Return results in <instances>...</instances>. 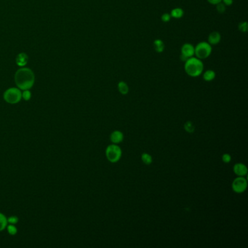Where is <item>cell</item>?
I'll list each match as a JSON object with an SVG mask.
<instances>
[{"label":"cell","mask_w":248,"mask_h":248,"mask_svg":"<svg viewBox=\"0 0 248 248\" xmlns=\"http://www.w3.org/2000/svg\"><path fill=\"white\" fill-rule=\"evenodd\" d=\"M106 156L107 159L111 163L117 162L122 157V150L119 146L111 144L106 148Z\"/></svg>","instance_id":"4"},{"label":"cell","mask_w":248,"mask_h":248,"mask_svg":"<svg viewBox=\"0 0 248 248\" xmlns=\"http://www.w3.org/2000/svg\"><path fill=\"white\" fill-rule=\"evenodd\" d=\"M7 231L11 235H14L17 233V228H15V226H13V224H12V225L7 226Z\"/></svg>","instance_id":"22"},{"label":"cell","mask_w":248,"mask_h":248,"mask_svg":"<svg viewBox=\"0 0 248 248\" xmlns=\"http://www.w3.org/2000/svg\"><path fill=\"white\" fill-rule=\"evenodd\" d=\"M234 172L239 176H245L247 173V168L242 163H237L234 166Z\"/></svg>","instance_id":"8"},{"label":"cell","mask_w":248,"mask_h":248,"mask_svg":"<svg viewBox=\"0 0 248 248\" xmlns=\"http://www.w3.org/2000/svg\"><path fill=\"white\" fill-rule=\"evenodd\" d=\"M212 52L211 44L206 42H201L194 47V55L199 59H206Z\"/></svg>","instance_id":"3"},{"label":"cell","mask_w":248,"mask_h":248,"mask_svg":"<svg viewBox=\"0 0 248 248\" xmlns=\"http://www.w3.org/2000/svg\"><path fill=\"white\" fill-rule=\"evenodd\" d=\"M247 22H246V21H244V22H241L239 23V26H238V29H239V30L240 32H247Z\"/></svg>","instance_id":"20"},{"label":"cell","mask_w":248,"mask_h":248,"mask_svg":"<svg viewBox=\"0 0 248 248\" xmlns=\"http://www.w3.org/2000/svg\"><path fill=\"white\" fill-rule=\"evenodd\" d=\"M216 72L213 70H208L203 74V79L206 82H211L216 78Z\"/></svg>","instance_id":"13"},{"label":"cell","mask_w":248,"mask_h":248,"mask_svg":"<svg viewBox=\"0 0 248 248\" xmlns=\"http://www.w3.org/2000/svg\"><path fill=\"white\" fill-rule=\"evenodd\" d=\"M22 97V93L17 88H10L5 91L4 98L5 101L11 104L18 103Z\"/></svg>","instance_id":"5"},{"label":"cell","mask_w":248,"mask_h":248,"mask_svg":"<svg viewBox=\"0 0 248 248\" xmlns=\"http://www.w3.org/2000/svg\"><path fill=\"white\" fill-rule=\"evenodd\" d=\"M207 1H208L209 3H210V4H211V5H216L217 4H218V3L221 2H222V0H207Z\"/></svg>","instance_id":"27"},{"label":"cell","mask_w":248,"mask_h":248,"mask_svg":"<svg viewBox=\"0 0 248 248\" xmlns=\"http://www.w3.org/2000/svg\"><path fill=\"white\" fill-rule=\"evenodd\" d=\"M222 2L226 6H230L233 4V0H222Z\"/></svg>","instance_id":"26"},{"label":"cell","mask_w":248,"mask_h":248,"mask_svg":"<svg viewBox=\"0 0 248 248\" xmlns=\"http://www.w3.org/2000/svg\"><path fill=\"white\" fill-rule=\"evenodd\" d=\"M7 220L3 214L0 213V231H2L7 227Z\"/></svg>","instance_id":"18"},{"label":"cell","mask_w":248,"mask_h":248,"mask_svg":"<svg viewBox=\"0 0 248 248\" xmlns=\"http://www.w3.org/2000/svg\"><path fill=\"white\" fill-rule=\"evenodd\" d=\"M118 90L120 91V93L122 95H127L129 92V87L125 82L124 81H120V82L118 83Z\"/></svg>","instance_id":"14"},{"label":"cell","mask_w":248,"mask_h":248,"mask_svg":"<svg viewBox=\"0 0 248 248\" xmlns=\"http://www.w3.org/2000/svg\"><path fill=\"white\" fill-rule=\"evenodd\" d=\"M161 19H162V21H163V22L167 23V22H169L170 21L171 15H170V14H169V13H164V14L162 15Z\"/></svg>","instance_id":"23"},{"label":"cell","mask_w":248,"mask_h":248,"mask_svg":"<svg viewBox=\"0 0 248 248\" xmlns=\"http://www.w3.org/2000/svg\"><path fill=\"white\" fill-rule=\"evenodd\" d=\"M154 48L156 52H159V53H161L164 50H165V44H164L163 41L161 40H155L154 41Z\"/></svg>","instance_id":"12"},{"label":"cell","mask_w":248,"mask_h":248,"mask_svg":"<svg viewBox=\"0 0 248 248\" xmlns=\"http://www.w3.org/2000/svg\"><path fill=\"white\" fill-rule=\"evenodd\" d=\"M247 187V181L246 178H245L243 176H239L234 179V181L232 183V189L234 192L238 193H242L246 190Z\"/></svg>","instance_id":"6"},{"label":"cell","mask_w":248,"mask_h":248,"mask_svg":"<svg viewBox=\"0 0 248 248\" xmlns=\"http://www.w3.org/2000/svg\"><path fill=\"white\" fill-rule=\"evenodd\" d=\"M15 83L17 87L21 90H29L34 85V74L30 69L22 68L17 70L15 75Z\"/></svg>","instance_id":"1"},{"label":"cell","mask_w":248,"mask_h":248,"mask_svg":"<svg viewBox=\"0 0 248 248\" xmlns=\"http://www.w3.org/2000/svg\"><path fill=\"white\" fill-rule=\"evenodd\" d=\"M181 60H182V61H186V60L188 59V58H187L186 57H185L184 55H181Z\"/></svg>","instance_id":"28"},{"label":"cell","mask_w":248,"mask_h":248,"mask_svg":"<svg viewBox=\"0 0 248 248\" xmlns=\"http://www.w3.org/2000/svg\"><path fill=\"white\" fill-rule=\"evenodd\" d=\"M17 221H18V219H17V217L15 216H12L10 218H9L8 220H7V222H9L10 224H15L17 223Z\"/></svg>","instance_id":"25"},{"label":"cell","mask_w":248,"mask_h":248,"mask_svg":"<svg viewBox=\"0 0 248 248\" xmlns=\"http://www.w3.org/2000/svg\"><path fill=\"white\" fill-rule=\"evenodd\" d=\"M22 97H23V99L26 101H29V99L31 98V97H32V93H31V92L29 90H25L24 91H23V93H22Z\"/></svg>","instance_id":"21"},{"label":"cell","mask_w":248,"mask_h":248,"mask_svg":"<svg viewBox=\"0 0 248 248\" xmlns=\"http://www.w3.org/2000/svg\"><path fill=\"white\" fill-rule=\"evenodd\" d=\"M184 129H185V131H186L187 132H189V133H192V132H194V131L195 127L194 126V124H193L192 122H190V121H188V122H186L185 123Z\"/></svg>","instance_id":"17"},{"label":"cell","mask_w":248,"mask_h":248,"mask_svg":"<svg viewBox=\"0 0 248 248\" xmlns=\"http://www.w3.org/2000/svg\"><path fill=\"white\" fill-rule=\"evenodd\" d=\"M184 70L185 73L190 77H197L202 74L204 70V65L200 59L191 57L185 61Z\"/></svg>","instance_id":"2"},{"label":"cell","mask_w":248,"mask_h":248,"mask_svg":"<svg viewBox=\"0 0 248 248\" xmlns=\"http://www.w3.org/2000/svg\"><path fill=\"white\" fill-rule=\"evenodd\" d=\"M29 57L28 55L24 52H21L18 54L16 57V63L19 66H24L28 63Z\"/></svg>","instance_id":"11"},{"label":"cell","mask_w":248,"mask_h":248,"mask_svg":"<svg viewBox=\"0 0 248 248\" xmlns=\"http://www.w3.org/2000/svg\"><path fill=\"white\" fill-rule=\"evenodd\" d=\"M141 160L145 165H150L152 162V157L150 154L147 153H143L141 155Z\"/></svg>","instance_id":"16"},{"label":"cell","mask_w":248,"mask_h":248,"mask_svg":"<svg viewBox=\"0 0 248 248\" xmlns=\"http://www.w3.org/2000/svg\"><path fill=\"white\" fill-rule=\"evenodd\" d=\"M216 10H217V11H218V13H224L226 12V5L221 2L217 4L216 5Z\"/></svg>","instance_id":"19"},{"label":"cell","mask_w":248,"mask_h":248,"mask_svg":"<svg viewBox=\"0 0 248 248\" xmlns=\"http://www.w3.org/2000/svg\"><path fill=\"white\" fill-rule=\"evenodd\" d=\"M222 160H223V162L228 163V162H230V161L231 160V157L230 156V154H223Z\"/></svg>","instance_id":"24"},{"label":"cell","mask_w":248,"mask_h":248,"mask_svg":"<svg viewBox=\"0 0 248 248\" xmlns=\"http://www.w3.org/2000/svg\"><path fill=\"white\" fill-rule=\"evenodd\" d=\"M110 139L113 143H120L124 139V135L122 132L119 131V130H115L111 134Z\"/></svg>","instance_id":"10"},{"label":"cell","mask_w":248,"mask_h":248,"mask_svg":"<svg viewBox=\"0 0 248 248\" xmlns=\"http://www.w3.org/2000/svg\"><path fill=\"white\" fill-rule=\"evenodd\" d=\"M183 14H184V11H183L182 8H180V7H176V8L173 9L170 13L171 17L176 19L182 17L183 16Z\"/></svg>","instance_id":"15"},{"label":"cell","mask_w":248,"mask_h":248,"mask_svg":"<svg viewBox=\"0 0 248 248\" xmlns=\"http://www.w3.org/2000/svg\"><path fill=\"white\" fill-rule=\"evenodd\" d=\"M181 55H184L187 58L193 57L194 55V47L189 43H185L181 47Z\"/></svg>","instance_id":"7"},{"label":"cell","mask_w":248,"mask_h":248,"mask_svg":"<svg viewBox=\"0 0 248 248\" xmlns=\"http://www.w3.org/2000/svg\"><path fill=\"white\" fill-rule=\"evenodd\" d=\"M220 40H221V36L220 33L218 32H212L208 36V43L210 44L216 45L220 42Z\"/></svg>","instance_id":"9"}]
</instances>
